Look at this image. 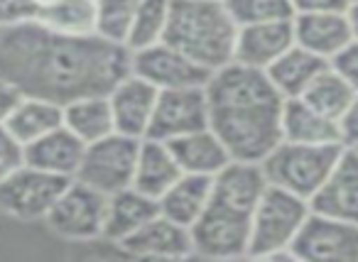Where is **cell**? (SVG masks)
<instances>
[{
    "mask_svg": "<svg viewBox=\"0 0 358 262\" xmlns=\"http://www.w3.org/2000/svg\"><path fill=\"white\" fill-rule=\"evenodd\" d=\"M338 135L343 147H358V91L338 118Z\"/></svg>",
    "mask_w": 358,
    "mask_h": 262,
    "instance_id": "36",
    "label": "cell"
},
{
    "mask_svg": "<svg viewBox=\"0 0 358 262\" xmlns=\"http://www.w3.org/2000/svg\"><path fill=\"white\" fill-rule=\"evenodd\" d=\"M312 203L302 196L268 187L250 211V245L253 260H294L292 242L297 240Z\"/></svg>",
    "mask_w": 358,
    "mask_h": 262,
    "instance_id": "4",
    "label": "cell"
},
{
    "mask_svg": "<svg viewBox=\"0 0 358 262\" xmlns=\"http://www.w3.org/2000/svg\"><path fill=\"white\" fill-rule=\"evenodd\" d=\"M309 203L319 213L358 223V150L343 147L331 174Z\"/></svg>",
    "mask_w": 358,
    "mask_h": 262,
    "instance_id": "15",
    "label": "cell"
},
{
    "mask_svg": "<svg viewBox=\"0 0 358 262\" xmlns=\"http://www.w3.org/2000/svg\"><path fill=\"white\" fill-rule=\"evenodd\" d=\"M327 66H329L327 59L312 54L309 50H304V47H299L297 42H294L285 54H280L278 59L265 69V74L273 81L278 94L287 101V99H299V96L309 89V84H312Z\"/></svg>",
    "mask_w": 358,
    "mask_h": 262,
    "instance_id": "25",
    "label": "cell"
},
{
    "mask_svg": "<svg viewBox=\"0 0 358 262\" xmlns=\"http://www.w3.org/2000/svg\"><path fill=\"white\" fill-rule=\"evenodd\" d=\"M40 0H0V30L32 22L37 17Z\"/></svg>",
    "mask_w": 358,
    "mask_h": 262,
    "instance_id": "34",
    "label": "cell"
},
{
    "mask_svg": "<svg viewBox=\"0 0 358 262\" xmlns=\"http://www.w3.org/2000/svg\"><path fill=\"white\" fill-rule=\"evenodd\" d=\"M292 257L304 262H358V223L312 208L292 242Z\"/></svg>",
    "mask_w": 358,
    "mask_h": 262,
    "instance_id": "10",
    "label": "cell"
},
{
    "mask_svg": "<svg viewBox=\"0 0 358 262\" xmlns=\"http://www.w3.org/2000/svg\"><path fill=\"white\" fill-rule=\"evenodd\" d=\"M40 3H42V0H40Z\"/></svg>",
    "mask_w": 358,
    "mask_h": 262,
    "instance_id": "41",
    "label": "cell"
},
{
    "mask_svg": "<svg viewBox=\"0 0 358 262\" xmlns=\"http://www.w3.org/2000/svg\"><path fill=\"white\" fill-rule=\"evenodd\" d=\"M22 164H25V145L6 125H0V182L17 172Z\"/></svg>",
    "mask_w": 358,
    "mask_h": 262,
    "instance_id": "33",
    "label": "cell"
},
{
    "mask_svg": "<svg viewBox=\"0 0 358 262\" xmlns=\"http://www.w3.org/2000/svg\"><path fill=\"white\" fill-rule=\"evenodd\" d=\"M20 99H22V91L17 86H13L6 79H0V125L6 123L8 115L13 113V108L20 103Z\"/></svg>",
    "mask_w": 358,
    "mask_h": 262,
    "instance_id": "38",
    "label": "cell"
},
{
    "mask_svg": "<svg viewBox=\"0 0 358 262\" xmlns=\"http://www.w3.org/2000/svg\"><path fill=\"white\" fill-rule=\"evenodd\" d=\"M35 20L47 30L62 32V35H96V3L94 0H42Z\"/></svg>",
    "mask_w": 358,
    "mask_h": 262,
    "instance_id": "28",
    "label": "cell"
},
{
    "mask_svg": "<svg viewBox=\"0 0 358 262\" xmlns=\"http://www.w3.org/2000/svg\"><path fill=\"white\" fill-rule=\"evenodd\" d=\"M211 198H214V177L182 172V177L157 198V206L162 216L192 228L196 218L206 211Z\"/></svg>",
    "mask_w": 358,
    "mask_h": 262,
    "instance_id": "24",
    "label": "cell"
},
{
    "mask_svg": "<svg viewBox=\"0 0 358 262\" xmlns=\"http://www.w3.org/2000/svg\"><path fill=\"white\" fill-rule=\"evenodd\" d=\"M3 125L27 147L30 143L40 140L42 135L64 125V110L55 101L37 99V96H22L20 103L13 108V113L8 115V120Z\"/></svg>",
    "mask_w": 358,
    "mask_h": 262,
    "instance_id": "27",
    "label": "cell"
},
{
    "mask_svg": "<svg viewBox=\"0 0 358 262\" xmlns=\"http://www.w3.org/2000/svg\"><path fill=\"white\" fill-rule=\"evenodd\" d=\"M209 128L221 138L234 159L263 162L282 140L285 99L263 69L229 61L211 71L204 84Z\"/></svg>",
    "mask_w": 358,
    "mask_h": 262,
    "instance_id": "2",
    "label": "cell"
},
{
    "mask_svg": "<svg viewBox=\"0 0 358 262\" xmlns=\"http://www.w3.org/2000/svg\"><path fill=\"white\" fill-rule=\"evenodd\" d=\"M341 152L343 145H299L280 140L260 164L270 187L285 189L294 196L312 201Z\"/></svg>",
    "mask_w": 358,
    "mask_h": 262,
    "instance_id": "5",
    "label": "cell"
},
{
    "mask_svg": "<svg viewBox=\"0 0 358 262\" xmlns=\"http://www.w3.org/2000/svg\"><path fill=\"white\" fill-rule=\"evenodd\" d=\"M106 198L108 196L96 191L94 187L79 182V179H71L62 189L55 206L50 208V213H47L42 223L62 240H103Z\"/></svg>",
    "mask_w": 358,
    "mask_h": 262,
    "instance_id": "7",
    "label": "cell"
},
{
    "mask_svg": "<svg viewBox=\"0 0 358 262\" xmlns=\"http://www.w3.org/2000/svg\"><path fill=\"white\" fill-rule=\"evenodd\" d=\"M179 177H182V167H179L177 157H174L172 147L167 143L155 138L140 140L138 157H135L133 184L130 187H135L145 196L157 201Z\"/></svg>",
    "mask_w": 358,
    "mask_h": 262,
    "instance_id": "18",
    "label": "cell"
},
{
    "mask_svg": "<svg viewBox=\"0 0 358 262\" xmlns=\"http://www.w3.org/2000/svg\"><path fill=\"white\" fill-rule=\"evenodd\" d=\"M224 6L238 27L294 17L292 0H224Z\"/></svg>",
    "mask_w": 358,
    "mask_h": 262,
    "instance_id": "32",
    "label": "cell"
},
{
    "mask_svg": "<svg viewBox=\"0 0 358 262\" xmlns=\"http://www.w3.org/2000/svg\"><path fill=\"white\" fill-rule=\"evenodd\" d=\"M356 96V89L334 69L331 64L309 84V89L304 91L299 99L307 101L312 108H317L319 113L329 115L338 123L341 113L346 110V105L351 103V99Z\"/></svg>",
    "mask_w": 358,
    "mask_h": 262,
    "instance_id": "29",
    "label": "cell"
},
{
    "mask_svg": "<svg viewBox=\"0 0 358 262\" xmlns=\"http://www.w3.org/2000/svg\"><path fill=\"white\" fill-rule=\"evenodd\" d=\"M206 125H209V103H206L204 86L167 89L157 94L148 138L172 143V140L201 130Z\"/></svg>",
    "mask_w": 358,
    "mask_h": 262,
    "instance_id": "11",
    "label": "cell"
},
{
    "mask_svg": "<svg viewBox=\"0 0 358 262\" xmlns=\"http://www.w3.org/2000/svg\"><path fill=\"white\" fill-rule=\"evenodd\" d=\"M282 140L299 145H341L338 123L329 115L319 113L317 108L302 99H287L282 105L280 120Z\"/></svg>",
    "mask_w": 358,
    "mask_h": 262,
    "instance_id": "23",
    "label": "cell"
},
{
    "mask_svg": "<svg viewBox=\"0 0 358 262\" xmlns=\"http://www.w3.org/2000/svg\"><path fill=\"white\" fill-rule=\"evenodd\" d=\"M292 45H294L292 20L243 25V27H238V35H236L234 61L265 71L280 54H285Z\"/></svg>",
    "mask_w": 358,
    "mask_h": 262,
    "instance_id": "16",
    "label": "cell"
},
{
    "mask_svg": "<svg viewBox=\"0 0 358 262\" xmlns=\"http://www.w3.org/2000/svg\"><path fill=\"white\" fill-rule=\"evenodd\" d=\"M194 257L243 260L250 245V213L211 198L206 211L189 228Z\"/></svg>",
    "mask_w": 358,
    "mask_h": 262,
    "instance_id": "6",
    "label": "cell"
},
{
    "mask_svg": "<svg viewBox=\"0 0 358 262\" xmlns=\"http://www.w3.org/2000/svg\"><path fill=\"white\" fill-rule=\"evenodd\" d=\"M130 71V50L99 35H62L37 20L0 30V79L22 96L69 101L108 94Z\"/></svg>",
    "mask_w": 358,
    "mask_h": 262,
    "instance_id": "1",
    "label": "cell"
},
{
    "mask_svg": "<svg viewBox=\"0 0 358 262\" xmlns=\"http://www.w3.org/2000/svg\"><path fill=\"white\" fill-rule=\"evenodd\" d=\"M346 17H348V25H351V35H353V40L358 42V0H353L351 6H348Z\"/></svg>",
    "mask_w": 358,
    "mask_h": 262,
    "instance_id": "39",
    "label": "cell"
},
{
    "mask_svg": "<svg viewBox=\"0 0 358 262\" xmlns=\"http://www.w3.org/2000/svg\"><path fill=\"white\" fill-rule=\"evenodd\" d=\"M294 42L331 61L353 40L346 13H294Z\"/></svg>",
    "mask_w": 358,
    "mask_h": 262,
    "instance_id": "17",
    "label": "cell"
},
{
    "mask_svg": "<svg viewBox=\"0 0 358 262\" xmlns=\"http://www.w3.org/2000/svg\"><path fill=\"white\" fill-rule=\"evenodd\" d=\"M140 140L123 133H110L96 143L86 145L79 172L74 179L94 187L101 194H115L133 184L135 157H138Z\"/></svg>",
    "mask_w": 358,
    "mask_h": 262,
    "instance_id": "9",
    "label": "cell"
},
{
    "mask_svg": "<svg viewBox=\"0 0 358 262\" xmlns=\"http://www.w3.org/2000/svg\"><path fill=\"white\" fill-rule=\"evenodd\" d=\"M69 182L71 179L57 177L25 162L17 172L0 182V213L20 223L45 221Z\"/></svg>",
    "mask_w": 358,
    "mask_h": 262,
    "instance_id": "8",
    "label": "cell"
},
{
    "mask_svg": "<svg viewBox=\"0 0 358 262\" xmlns=\"http://www.w3.org/2000/svg\"><path fill=\"white\" fill-rule=\"evenodd\" d=\"M329 64H331L334 69H336L338 74H341L343 79H346L348 84L358 91V42L356 40L348 42V45L343 47V50L338 52Z\"/></svg>",
    "mask_w": 358,
    "mask_h": 262,
    "instance_id": "35",
    "label": "cell"
},
{
    "mask_svg": "<svg viewBox=\"0 0 358 262\" xmlns=\"http://www.w3.org/2000/svg\"><path fill=\"white\" fill-rule=\"evenodd\" d=\"M177 157L179 167L185 174H201V177H216L226 164L231 162V152L221 138L206 125L201 130H194L189 135L167 143Z\"/></svg>",
    "mask_w": 358,
    "mask_h": 262,
    "instance_id": "21",
    "label": "cell"
},
{
    "mask_svg": "<svg viewBox=\"0 0 358 262\" xmlns=\"http://www.w3.org/2000/svg\"><path fill=\"white\" fill-rule=\"evenodd\" d=\"M268 187L270 182L265 177V169L260 162L231 159L214 177V198L226 203V206H234L250 213Z\"/></svg>",
    "mask_w": 358,
    "mask_h": 262,
    "instance_id": "19",
    "label": "cell"
},
{
    "mask_svg": "<svg viewBox=\"0 0 358 262\" xmlns=\"http://www.w3.org/2000/svg\"><path fill=\"white\" fill-rule=\"evenodd\" d=\"M96 3V35L128 50V35L135 20L140 0H94Z\"/></svg>",
    "mask_w": 358,
    "mask_h": 262,
    "instance_id": "31",
    "label": "cell"
},
{
    "mask_svg": "<svg viewBox=\"0 0 358 262\" xmlns=\"http://www.w3.org/2000/svg\"><path fill=\"white\" fill-rule=\"evenodd\" d=\"M84 150L86 145L69 128L59 125L52 133L42 135L40 140L27 145L25 162L37 169H45L50 174H57V177L74 179L76 172H79Z\"/></svg>",
    "mask_w": 358,
    "mask_h": 262,
    "instance_id": "20",
    "label": "cell"
},
{
    "mask_svg": "<svg viewBox=\"0 0 358 262\" xmlns=\"http://www.w3.org/2000/svg\"><path fill=\"white\" fill-rule=\"evenodd\" d=\"M353 150H358V147H353Z\"/></svg>",
    "mask_w": 358,
    "mask_h": 262,
    "instance_id": "40",
    "label": "cell"
},
{
    "mask_svg": "<svg viewBox=\"0 0 358 262\" xmlns=\"http://www.w3.org/2000/svg\"><path fill=\"white\" fill-rule=\"evenodd\" d=\"M159 91L150 86L135 74H125L113 89L108 91V103L113 110L115 133H123L128 138L143 140L148 138L152 110L157 103Z\"/></svg>",
    "mask_w": 358,
    "mask_h": 262,
    "instance_id": "14",
    "label": "cell"
},
{
    "mask_svg": "<svg viewBox=\"0 0 358 262\" xmlns=\"http://www.w3.org/2000/svg\"><path fill=\"white\" fill-rule=\"evenodd\" d=\"M157 211V201L145 196L135 187H125L115 194H108V198H106L103 240L118 245L130 233L138 231L143 223H148Z\"/></svg>",
    "mask_w": 358,
    "mask_h": 262,
    "instance_id": "22",
    "label": "cell"
},
{
    "mask_svg": "<svg viewBox=\"0 0 358 262\" xmlns=\"http://www.w3.org/2000/svg\"><path fill=\"white\" fill-rule=\"evenodd\" d=\"M353 0H292L294 13H346Z\"/></svg>",
    "mask_w": 358,
    "mask_h": 262,
    "instance_id": "37",
    "label": "cell"
},
{
    "mask_svg": "<svg viewBox=\"0 0 358 262\" xmlns=\"http://www.w3.org/2000/svg\"><path fill=\"white\" fill-rule=\"evenodd\" d=\"M169 6L172 0H140L138 10H135V20L128 35V50H143V47H152L164 40V30H167L169 20Z\"/></svg>",
    "mask_w": 358,
    "mask_h": 262,
    "instance_id": "30",
    "label": "cell"
},
{
    "mask_svg": "<svg viewBox=\"0 0 358 262\" xmlns=\"http://www.w3.org/2000/svg\"><path fill=\"white\" fill-rule=\"evenodd\" d=\"M130 74L140 76L157 91L187 89V86H204L209 71L192 61L185 52L167 42L130 52Z\"/></svg>",
    "mask_w": 358,
    "mask_h": 262,
    "instance_id": "12",
    "label": "cell"
},
{
    "mask_svg": "<svg viewBox=\"0 0 358 262\" xmlns=\"http://www.w3.org/2000/svg\"><path fill=\"white\" fill-rule=\"evenodd\" d=\"M236 35L238 25L224 0H172L162 42L185 52L211 74L234 61Z\"/></svg>",
    "mask_w": 358,
    "mask_h": 262,
    "instance_id": "3",
    "label": "cell"
},
{
    "mask_svg": "<svg viewBox=\"0 0 358 262\" xmlns=\"http://www.w3.org/2000/svg\"><path fill=\"white\" fill-rule=\"evenodd\" d=\"M118 247L135 257H157V260L194 257L189 228L162 216L159 211L148 223H143L135 233H130L123 242H118Z\"/></svg>",
    "mask_w": 358,
    "mask_h": 262,
    "instance_id": "13",
    "label": "cell"
},
{
    "mask_svg": "<svg viewBox=\"0 0 358 262\" xmlns=\"http://www.w3.org/2000/svg\"><path fill=\"white\" fill-rule=\"evenodd\" d=\"M62 110H64V128H69L84 145H91L106 135L115 133L108 94L81 96V99L62 105Z\"/></svg>",
    "mask_w": 358,
    "mask_h": 262,
    "instance_id": "26",
    "label": "cell"
}]
</instances>
